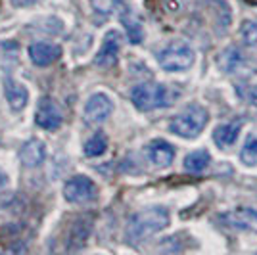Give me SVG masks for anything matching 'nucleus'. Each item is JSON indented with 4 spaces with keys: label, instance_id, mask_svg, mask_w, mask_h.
I'll use <instances>...</instances> for the list:
<instances>
[{
    "label": "nucleus",
    "instance_id": "4be33fe9",
    "mask_svg": "<svg viewBox=\"0 0 257 255\" xmlns=\"http://www.w3.org/2000/svg\"><path fill=\"white\" fill-rule=\"evenodd\" d=\"M240 39L247 48H257V20H244L242 22Z\"/></svg>",
    "mask_w": 257,
    "mask_h": 255
},
{
    "label": "nucleus",
    "instance_id": "4468645a",
    "mask_svg": "<svg viewBox=\"0 0 257 255\" xmlns=\"http://www.w3.org/2000/svg\"><path fill=\"white\" fill-rule=\"evenodd\" d=\"M240 131H242V121H225L221 125H217L213 131V142L217 148L226 150L230 146H234L238 137H240Z\"/></svg>",
    "mask_w": 257,
    "mask_h": 255
},
{
    "label": "nucleus",
    "instance_id": "423d86ee",
    "mask_svg": "<svg viewBox=\"0 0 257 255\" xmlns=\"http://www.w3.org/2000/svg\"><path fill=\"white\" fill-rule=\"evenodd\" d=\"M219 219L226 228L257 234V207H238L232 211L221 213Z\"/></svg>",
    "mask_w": 257,
    "mask_h": 255
},
{
    "label": "nucleus",
    "instance_id": "f257e3e1",
    "mask_svg": "<svg viewBox=\"0 0 257 255\" xmlns=\"http://www.w3.org/2000/svg\"><path fill=\"white\" fill-rule=\"evenodd\" d=\"M169 223H171V215H169L167 207H163V205L146 207L128 219L125 238L128 244H139V242H144L152 236H156L163 228H167Z\"/></svg>",
    "mask_w": 257,
    "mask_h": 255
},
{
    "label": "nucleus",
    "instance_id": "9d476101",
    "mask_svg": "<svg viewBox=\"0 0 257 255\" xmlns=\"http://www.w3.org/2000/svg\"><path fill=\"white\" fill-rule=\"evenodd\" d=\"M119 50H121V35L117 31H107L96 54L94 64L98 67H104V69L113 67L119 60Z\"/></svg>",
    "mask_w": 257,
    "mask_h": 255
},
{
    "label": "nucleus",
    "instance_id": "39448f33",
    "mask_svg": "<svg viewBox=\"0 0 257 255\" xmlns=\"http://www.w3.org/2000/svg\"><path fill=\"white\" fill-rule=\"evenodd\" d=\"M64 198L73 205H88L96 202L98 186L86 175H75L64 184Z\"/></svg>",
    "mask_w": 257,
    "mask_h": 255
},
{
    "label": "nucleus",
    "instance_id": "6e6552de",
    "mask_svg": "<svg viewBox=\"0 0 257 255\" xmlns=\"http://www.w3.org/2000/svg\"><path fill=\"white\" fill-rule=\"evenodd\" d=\"M113 111V102L111 98L104 92H96L92 94L85 104V109H83V117L88 125H100L104 123L107 117L111 115Z\"/></svg>",
    "mask_w": 257,
    "mask_h": 255
},
{
    "label": "nucleus",
    "instance_id": "dca6fc26",
    "mask_svg": "<svg viewBox=\"0 0 257 255\" xmlns=\"http://www.w3.org/2000/svg\"><path fill=\"white\" fill-rule=\"evenodd\" d=\"M4 94H6V102L10 104L14 111L23 109L29 102V90L25 88L23 83L16 81V79H6L4 81Z\"/></svg>",
    "mask_w": 257,
    "mask_h": 255
},
{
    "label": "nucleus",
    "instance_id": "412c9836",
    "mask_svg": "<svg viewBox=\"0 0 257 255\" xmlns=\"http://www.w3.org/2000/svg\"><path fill=\"white\" fill-rule=\"evenodd\" d=\"M234 92L246 106L257 109V85L247 83L246 79H240V83H236L234 86Z\"/></svg>",
    "mask_w": 257,
    "mask_h": 255
},
{
    "label": "nucleus",
    "instance_id": "f3484780",
    "mask_svg": "<svg viewBox=\"0 0 257 255\" xmlns=\"http://www.w3.org/2000/svg\"><path fill=\"white\" fill-rule=\"evenodd\" d=\"M209 163H211V156L207 150H194L184 158V171L192 175H200L209 167Z\"/></svg>",
    "mask_w": 257,
    "mask_h": 255
},
{
    "label": "nucleus",
    "instance_id": "0eeeda50",
    "mask_svg": "<svg viewBox=\"0 0 257 255\" xmlns=\"http://www.w3.org/2000/svg\"><path fill=\"white\" fill-rule=\"evenodd\" d=\"M35 123L37 127H41L43 131H58L64 123V113L60 106L54 102L52 98L48 96H43L39 100V106H37V111H35Z\"/></svg>",
    "mask_w": 257,
    "mask_h": 255
},
{
    "label": "nucleus",
    "instance_id": "f8f14e48",
    "mask_svg": "<svg viewBox=\"0 0 257 255\" xmlns=\"http://www.w3.org/2000/svg\"><path fill=\"white\" fill-rule=\"evenodd\" d=\"M46 158V148H44V142L39 139L27 140L20 150V160L22 165L27 169H37L44 163Z\"/></svg>",
    "mask_w": 257,
    "mask_h": 255
},
{
    "label": "nucleus",
    "instance_id": "2eb2a0df",
    "mask_svg": "<svg viewBox=\"0 0 257 255\" xmlns=\"http://www.w3.org/2000/svg\"><path fill=\"white\" fill-rule=\"evenodd\" d=\"M119 20L123 23L125 31H127L128 41L133 44H140L144 41V27H142V20L139 18V14L131 10V8H121L119 10Z\"/></svg>",
    "mask_w": 257,
    "mask_h": 255
},
{
    "label": "nucleus",
    "instance_id": "7ed1b4c3",
    "mask_svg": "<svg viewBox=\"0 0 257 255\" xmlns=\"http://www.w3.org/2000/svg\"><path fill=\"white\" fill-rule=\"evenodd\" d=\"M209 121V111L200 104H190L169 121V131L181 139L192 140L200 137Z\"/></svg>",
    "mask_w": 257,
    "mask_h": 255
},
{
    "label": "nucleus",
    "instance_id": "aec40b11",
    "mask_svg": "<svg viewBox=\"0 0 257 255\" xmlns=\"http://www.w3.org/2000/svg\"><path fill=\"white\" fill-rule=\"evenodd\" d=\"M107 152V137L104 133H94L85 142V156L86 158H100Z\"/></svg>",
    "mask_w": 257,
    "mask_h": 255
},
{
    "label": "nucleus",
    "instance_id": "393cba45",
    "mask_svg": "<svg viewBox=\"0 0 257 255\" xmlns=\"http://www.w3.org/2000/svg\"><path fill=\"white\" fill-rule=\"evenodd\" d=\"M6 182H8V177H6V175H4L2 171H0V188H2V186H4Z\"/></svg>",
    "mask_w": 257,
    "mask_h": 255
},
{
    "label": "nucleus",
    "instance_id": "9b49d317",
    "mask_svg": "<svg viewBox=\"0 0 257 255\" xmlns=\"http://www.w3.org/2000/svg\"><path fill=\"white\" fill-rule=\"evenodd\" d=\"M31 64L37 67H48L62 58V48L54 43H33L29 46Z\"/></svg>",
    "mask_w": 257,
    "mask_h": 255
},
{
    "label": "nucleus",
    "instance_id": "a211bd4d",
    "mask_svg": "<svg viewBox=\"0 0 257 255\" xmlns=\"http://www.w3.org/2000/svg\"><path fill=\"white\" fill-rule=\"evenodd\" d=\"M90 228H92V223L90 219H77L75 223L71 224L69 228V238H67V245L71 249H77L86 242L88 234H90Z\"/></svg>",
    "mask_w": 257,
    "mask_h": 255
},
{
    "label": "nucleus",
    "instance_id": "ddd939ff",
    "mask_svg": "<svg viewBox=\"0 0 257 255\" xmlns=\"http://www.w3.org/2000/svg\"><path fill=\"white\" fill-rule=\"evenodd\" d=\"M146 154H148V160L158 167H169L175 161V146L163 139L152 140L146 146Z\"/></svg>",
    "mask_w": 257,
    "mask_h": 255
},
{
    "label": "nucleus",
    "instance_id": "f03ea898",
    "mask_svg": "<svg viewBox=\"0 0 257 255\" xmlns=\"http://www.w3.org/2000/svg\"><path fill=\"white\" fill-rule=\"evenodd\" d=\"M175 92L163 83H140L131 90V102L139 111H154L173 104Z\"/></svg>",
    "mask_w": 257,
    "mask_h": 255
},
{
    "label": "nucleus",
    "instance_id": "20e7f679",
    "mask_svg": "<svg viewBox=\"0 0 257 255\" xmlns=\"http://www.w3.org/2000/svg\"><path fill=\"white\" fill-rule=\"evenodd\" d=\"M196 62V52L188 43L184 41H171L158 52V64L163 71L179 73L190 69Z\"/></svg>",
    "mask_w": 257,
    "mask_h": 255
},
{
    "label": "nucleus",
    "instance_id": "6ab92c4d",
    "mask_svg": "<svg viewBox=\"0 0 257 255\" xmlns=\"http://www.w3.org/2000/svg\"><path fill=\"white\" fill-rule=\"evenodd\" d=\"M238 160L244 167H257V131L246 137L238 154Z\"/></svg>",
    "mask_w": 257,
    "mask_h": 255
},
{
    "label": "nucleus",
    "instance_id": "5701e85b",
    "mask_svg": "<svg viewBox=\"0 0 257 255\" xmlns=\"http://www.w3.org/2000/svg\"><path fill=\"white\" fill-rule=\"evenodd\" d=\"M90 6L100 16H111L123 8V0H90Z\"/></svg>",
    "mask_w": 257,
    "mask_h": 255
},
{
    "label": "nucleus",
    "instance_id": "1a4fd4ad",
    "mask_svg": "<svg viewBox=\"0 0 257 255\" xmlns=\"http://www.w3.org/2000/svg\"><path fill=\"white\" fill-rule=\"evenodd\" d=\"M219 67H221L223 73L240 75L242 79H246V75L251 73L249 71L251 62L246 58V54L242 52L240 48H236V46H228L226 50L221 52V56H219Z\"/></svg>",
    "mask_w": 257,
    "mask_h": 255
},
{
    "label": "nucleus",
    "instance_id": "b1692460",
    "mask_svg": "<svg viewBox=\"0 0 257 255\" xmlns=\"http://www.w3.org/2000/svg\"><path fill=\"white\" fill-rule=\"evenodd\" d=\"M37 2H41V0H12V4H14L16 8H27V6L37 4Z\"/></svg>",
    "mask_w": 257,
    "mask_h": 255
}]
</instances>
